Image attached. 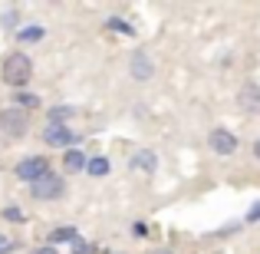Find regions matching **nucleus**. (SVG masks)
Here are the masks:
<instances>
[{
  "mask_svg": "<svg viewBox=\"0 0 260 254\" xmlns=\"http://www.w3.org/2000/svg\"><path fill=\"white\" fill-rule=\"evenodd\" d=\"M30 76H33V60L26 57V53H10V57L4 60V66H0V79H4L7 86H13L17 93L30 83Z\"/></svg>",
  "mask_w": 260,
  "mask_h": 254,
  "instance_id": "f257e3e1",
  "label": "nucleus"
},
{
  "mask_svg": "<svg viewBox=\"0 0 260 254\" xmlns=\"http://www.w3.org/2000/svg\"><path fill=\"white\" fill-rule=\"evenodd\" d=\"M53 172V165H50V159L46 155H26V159H20L17 165H13V175L20 178V182H40V178H46Z\"/></svg>",
  "mask_w": 260,
  "mask_h": 254,
  "instance_id": "f03ea898",
  "label": "nucleus"
},
{
  "mask_svg": "<svg viewBox=\"0 0 260 254\" xmlns=\"http://www.w3.org/2000/svg\"><path fill=\"white\" fill-rule=\"evenodd\" d=\"M26 129H30V112H23V109H17V106L0 109V132H4L7 139H23Z\"/></svg>",
  "mask_w": 260,
  "mask_h": 254,
  "instance_id": "7ed1b4c3",
  "label": "nucleus"
},
{
  "mask_svg": "<svg viewBox=\"0 0 260 254\" xmlns=\"http://www.w3.org/2000/svg\"><path fill=\"white\" fill-rule=\"evenodd\" d=\"M30 195L37 198V202H56V198H63L66 195V182L59 175H46V178H40V182H33L30 185Z\"/></svg>",
  "mask_w": 260,
  "mask_h": 254,
  "instance_id": "20e7f679",
  "label": "nucleus"
},
{
  "mask_svg": "<svg viewBox=\"0 0 260 254\" xmlns=\"http://www.w3.org/2000/svg\"><path fill=\"white\" fill-rule=\"evenodd\" d=\"M208 146H211V152L214 155H234L237 152V135L231 132V129H224V126H217V129H211V135H208Z\"/></svg>",
  "mask_w": 260,
  "mask_h": 254,
  "instance_id": "39448f33",
  "label": "nucleus"
},
{
  "mask_svg": "<svg viewBox=\"0 0 260 254\" xmlns=\"http://www.w3.org/2000/svg\"><path fill=\"white\" fill-rule=\"evenodd\" d=\"M43 142H46V146H53V149H76L79 132H76V129H70V126H46Z\"/></svg>",
  "mask_w": 260,
  "mask_h": 254,
  "instance_id": "423d86ee",
  "label": "nucleus"
},
{
  "mask_svg": "<svg viewBox=\"0 0 260 254\" xmlns=\"http://www.w3.org/2000/svg\"><path fill=\"white\" fill-rule=\"evenodd\" d=\"M128 73H132V79H139V83H148V79L155 76V60L148 57V50H135L132 60H128Z\"/></svg>",
  "mask_w": 260,
  "mask_h": 254,
  "instance_id": "0eeeda50",
  "label": "nucleus"
},
{
  "mask_svg": "<svg viewBox=\"0 0 260 254\" xmlns=\"http://www.w3.org/2000/svg\"><path fill=\"white\" fill-rule=\"evenodd\" d=\"M237 109L247 116H260V83H247L237 89Z\"/></svg>",
  "mask_w": 260,
  "mask_h": 254,
  "instance_id": "6e6552de",
  "label": "nucleus"
},
{
  "mask_svg": "<svg viewBox=\"0 0 260 254\" xmlns=\"http://www.w3.org/2000/svg\"><path fill=\"white\" fill-rule=\"evenodd\" d=\"M128 168H132V172H145V175H152V172H158V155H155L152 149H139L135 155H128Z\"/></svg>",
  "mask_w": 260,
  "mask_h": 254,
  "instance_id": "1a4fd4ad",
  "label": "nucleus"
},
{
  "mask_svg": "<svg viewBox=\"0 0 260 254\" xmlns=\"http://www.w3.org/2000/svg\"><path fill=\"white\" fill-rule=\"evenodd\" d=\"M63 168L70 172V175H76V172H86V168H89V155L83 152V149H66Z\"/></svg>",
  "mask_w": 260,
  "mask_h": 254,
  "instance_id": "9d476101",
  "label": "nucleus"
},
{
  "mask_svg": "<svg viewBox=\"0 0 260 254\" xmlns=\"http://www.w3.org/2000/svg\"><path fill=\"white\" fill-rule=\"evenodd\" d=\"M79 241V231L73 228V224H59V228H53L50 235H46V244H76Z\"/></svg>",
  "mask_w": 260,
  "mask_h": 254,
  "instance_id": "9b49d317",
  "label": "nucleus"
},
{
  "mask_svg": "<svg viewBox=\"0 0 260 254\" xmlns=\"http://www.w3.org/2000/svg\"><path fill=\"white\" fill-rule=\"evenodd\" d=\"M76 112H79L76 106H53L50 112H46V119H50V126H63V122H66V119H73Z\"/></svg>",
  "mask_w": 260,
  "mask_h": 254,
  "instance_id": "f8f14e48",
  "label": "nucleus"
},
{
  "mask_svg": "<svg viewBox=\"0 0 260 254\" xmlns=\"http://www.w3.org/2000/svg\"><path fill=\"white\" fill-rule=\"evenodd\" d=\"M13 102H17V109H23V112H33V109H40V96H37V93H26V89L13 93Z\"/></svg>",
  "mask_w": 260,
  "mask_h": 254,
  "instance_id": "ddd939ff",
  "label": "nucleus"
},
{
  "mask_svg": "<svg viewBox=\"0 0 260 254\" xmlns=\"http://www.w3.org/2000/svg\"><path fill=\"white\" fill-rule=\"evenodd\" d=\"M109 168H112V165H109V159H106V155H92V159H89V175H92V178H102V175H109Z\"/></svg>",
  "mask_w": 260,
  "mask_h": 254,
  "instance_id": "4468645a",
  "label": "nucleus"
},
{
  "mask_svg": "<svg viewBox=\"0 0 260 254\" xmlns=\"http://www.w3.org/2000/svg\"><path fill=\"white\" fill-rule=\"evenodd\" d=\"M106 30L122 33V37H132V33H135V26L128 23V20H122V17H109V20H106Z\"/></svg>",
  "mask_w": 260,
  "mask_h": 254,
  "instance_id": "2eb2a0df",
  "label": "nucleus"
},
{
  "mask_svg": "<svg viewBox=\"0 0 260 254\" xmlns=\"http://www.w3.org/2000/svg\"><path fill=\"white\" fill-rule=\"evenodd\" d=\"M17 40L20 43H40L43 40V26H23V30H17Z\"/></svg>",
  "mask_w": 260,
  "mask_h": 254,
  "instance_id": "dca6fc26",
  "label": "nucleus"
},
{
  "mask_svg": "<svg viewBox=\"0 0 260 254\" xmlns=\"http://www.w3.org/2000/svg\"><path fill=\"white\" fill-rule=\"evenodd\" d=\"M4 218H7V221H17V224H23V221H26V215L17 208V205H7V208H4Z\"/></svg>",
  "mask_w": 260,
  "mask_h": 254,
  "instance_id": "f3484780",
  "label": "nucleus"
},
{
  "mask_svg": "<svg viewBox=\"0 0 260 254\" xmlns=\"http://www.w3.org/2000/svg\"><path fill=\"white\" fill-rule=\"evenodd\" d=\"M254 221H260V202H254L247 211V224H254Z\"/></svg>",
  "mask_w": 260,
  "mask_h": 254,
  "instance_id": "a211bd4d",
  "label": "nucleus"
},
{
  "mask_svg": "<svg viewBox=\"0 0 260 254\" xmlns=\"http://www.w3.org/2000/svg\"><path fill=\"white\" fill-rule=\"evenodd\" d=\"M132 231H135V238H148V224H145V221H135Z\"/></svg>",
  "mask_w": 260,
  "mask_h": 254,
  "instance_id": "6ab92c4d",
  "label": "nucleus"
},
{
  "mask_svg": "<svg viewBox=\"0 0 260 254\" xmlns=\"http://www.w3.org/2000/svg\"><path fill=\"white\" fill-rule=\"evenodd\" d=\"M4 26H7V30H13V26H17V10H10L4 17Z\"/></svg>",
  "mask_w": 260,
  "mask_h": 254,
  "instance_id": "aec40b11",
  "label": "nucleus"
},
{
  "mask_svg": "<svg viewBox=\"0 0 260 254\" xmlns=\"http://www.w3.org/2000/svg\"><path fill=\"white\" fill-rule=\"evenodd\" d=\"M13 248H17V244H13L10 238H0V254H7V251H13Z\"/></svg>",
  "mask_w": 260,
  "mask_h": 254,
  "instance_id": "412c9836",
  "label": "nucleus"
},
{
  "mask_svg": "<svg viewBox=\"0 0 260 254\" xmlns=\"http://www.w3.org/2000/svg\"><path fill=\"white\" fill-rule=\"evenodd\" d=\"M30 254H59L53 244H43V248H37V251H30Z\"/></svg>",
  "mask_w": 260,
  "mask_h": 254,
  "instance_id": "4be33fe9",
  "label": "nucleus"
},
{
  "mask_svg": "<svg viewBox=\"0 0 260 254\" xmlns=\"http://www.w3.org/2000/svg\"><path fill=\"white\" fill-rule=\"evenodd\" d=\"M73 254H89V244L83 241V238H79V241H76V251H73Z\"/></svg>",
  "mask_w": 260,
  "mask_h": 254,
  "instance_id": "5701e85b",
  "label": "nucleus"
},
{
  "mask_svg": "<svg viewBox=\"0 0 260 254\" xmlns=\"http://www.w3.org/2000/svg\"><path fill=\"white\" fill-rule=\"evenodd\" d=\"M254 159H257V162H260V139H257V142H254Z\"/></svg>",
  "mask_w": 260,
  "mask_h": 254,
  "instance_id": "b1692460",
  "label": "nucleus"
}]
</instances>
